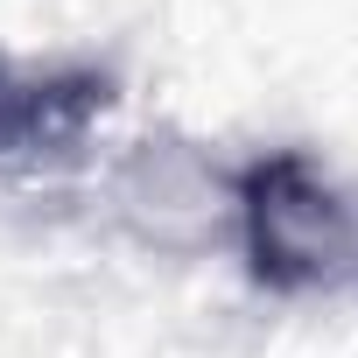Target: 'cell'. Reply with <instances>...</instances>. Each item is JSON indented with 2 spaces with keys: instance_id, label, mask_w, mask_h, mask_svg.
I'll return each instance as SVG.
<instances>
[{
  "instance_id": "cell-1",
  "label": "cell",
  "mask_w": 358,
  "mask_h": 358,
  "mask_svg": "<svg viewBox=\"0 0 358 358\" xmlns=\"http://www.w3.org/2000/svg\"><path fill=\"white\" fill-rule=\"evenodd\" d=\"M239 246L267 295L358 288V190L323 176L302 148H274L239 169Z\"/></svg>"
},
{
  "instance_id": "cell-2",
  "label": "cell",
  "mask_w": 358,
  "mask_h": 358,
  "mask_svg": "<svg viewBox=\"0 0 358 358\" xmlns=\"http://www.w3.org/2000/svg\"><path fill=\"white\" fill-rule=\"evenodd\" d=\"M120 106V78L106 64H22L0 50V162L71 155Z\"/></svg>"
}]
</instances>
